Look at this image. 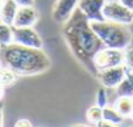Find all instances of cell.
Wrapping results in <instances>:
<instances>
[{
    "instance_id": "cell-23",
    "label": "cell",
    "mask_w": 133,
    "mask_h": 127,
    "mask_svg": "<svg viewBox=\"0 0 133 127\" xmlns=\"http://www.w3.org/2000/svg\"><path fill=\"white\" fill-rule=\"evenodd\" d=\"M119 2H120L123 5H125L127 8H129V9L133 11V0H119Z\"/></svg>"
},
{
    "instance_id": "cell-17",
    "label": "cell",
    "mask_w": 133,
    "mask_h": 127,
    "mask_svg": "<svg viewBox=\"0 0 133 127\" xmlns=\"http://www.w3.org/2000/svg\"><path fill=\"white\" fill-rule=\"evenodd\" d=\"M86 119L89 123L91 124H98L102 119H103V107L98 106L97 104L90 106L88 110H86Z\"/></svg>"
},
{
    "instance_id": "cell-27",
    "label": "cell",
    "mask_w": 133,
    "mask_h": 127,
    "mask_svg": "<svg viewBox=\"0 0 133 127\" xmlns=\"http://www.w3.org/2000/svg\"><path fill=\"white\" fill-rule=\"evenodd\" d=\"M132 32H133V22H132Z\"/></svg>"
},
{
    "instance_id": "cell-11",
    "label": "cell",
    "mask_w": 133,
    "mask_h": 127,
    "mask_svg": "<svg viewBox=\"0 0 133 127\" xmlns=\"http://www.w3.org/2000/svg\"><path fill=\"white\" fill-rule=\"evenodd\" d=\"M18 7L20 5L15 2V0H4V3L0 7V20L5 24L13 25Z\"/></svg>"
},
{
    "instance_id": "cell-2",
    "label": "cell",
    "mask_w": 133,
    "mask_h": 127,
    "mask_svg": "<svg viewBox=\"0 0 133 127\" xmlns=\"http://www.w3.org/2000/svg\"><path fill=\"white\" fill-rule=\"evenodd\" d=\"M0 63L13 70L18 76H34L51 67V59L43 49H31L17 43L0 47Z\"/></svg>"
},
{
    "instance_id": "cell-24",
    "label": "cell",
    "mask_w": 133,
    "mask_h": 127,
    "mask_svg": "<svg viewBox=\"0 0 133 127\" xmlns=\"http://www.w3.org/2000/svg\"><path fill=\"white\" fill-rule=\"evenodd\" d=\"M3 97H4V87L0 84V101L3 100Z\"/></svg>"
},
{
    "instance_id": "cell-7",
    "label": "cell",
    "mask_w": 133,
    "mask_h": 127,
    "mask_svg": "<svg viewBox=\"0 0 133 127\" xmlns=\"http://www.w3.org/2000/svg\"><path fill=\"white\" fill-rule=\"evenodd\" d=\"M125 75H127V68L121 64V66H116V67L99 71L95 76L102 87L107 89H116L117 85L125 77Z\"/></svg>"
},
{
    "instance_id": "cell-21",
    "label": "cell",
    "mask_w": 133,
    "mask_h": 127,
    "mask_svg": "<svg viewBox=\"0 0 133 127\" xmlns=\"http://www.w3.org/2000/svg\"><path fill=\"white\" fill-rule=\"evenodd\" d=\"M4 124V104L0 101V127Z\"/></svg>"
},
{
    "instance_id": "cell-14",
    "label": "cell",
    "mask_w": 133,
    "mask_h": 127,
    "mask_svg": "<svg viewBox=\"0 0 133 127\" xmlns=\"http://www.w3.org/2000/svg\"><path fill=\"white\" fill-rule=\"evenodd\" d=\"M103 119L106 122H108L111 126H116V124H121L125 118L121 117L114 106L107 105V106L103 107Z\"/></svg>"
},
{
    "instance_id": "cell-5",
    "label": "cell",
    "mask_w": 133,
    "mask_h": 127,
    "mask_svg": "<svg viewBox=\"0 0 133 127\" xmlns=\"http://www.w3.org/2000/svg\"><path fill=\"white\" fill-rule=\"evenodd\" d=\"M123 64V50L112 47H102L93 58V67L95 75L99 71L121 66Z\"/></svg>"
},
{
    "instance_id": "cell-26",
    "label": "cell",
    "mask_w": 133,
    "mask_h": 127,
    "mask_svg": "<svg viewBox=\"0 0 133 127\" xmlns=\"http://www.w3.org/2000/svg\"><path fill=\"white\" fill-rule=\"evenodd\" d=\"M130 118H132V120H133V111H132V115H130Z\"/></svg>"
},
{
    "instance_id": "cell-4",
    "label": "cell",
    "mask_w": 133,
    "mask_h": 127,
    "mask_svg": "<svg viewBox=\"0 0 133 127\" xmlns=\"http://www.w3.org/2000/svg\"><path fill=\"white\" fill-rule=\"evenodd\" d=\"M103 17L107 21L130 26L133 22V11L123 5L119 0H106L103 7Z\"/></svg>"
},
{
    "instance_id": "cell-1",
    "label": "cell",
    "mask_w": 133,
    "mask_h": 127,
    "mask_svg": "<svg viewBox=\"0 0 133 127\" xmlns=\"http://www.w3.org/2000/svg\"><path fill=\"white\" fill-rule=\"evenodd\" d=\"M63 25V35L72 54L89 72L95 75L93 58L104 46L90 28V21L77 8L72 17Z\"/></svg>"
},
{
    "instance_id": "cell-15",
    "label": "cell",
    "mask_w": 133,
    "mask_h": 127,
    "mask_svg": "<svg viewBox=\"0 0 133 127\" xmlns=\"http://www.w3.org/2000/svg\"><path fill=\"white\" fill-rule=\"evenodd\" d=\"M13 43V26L0 20V47Z\"/></svg>"
},
{
    "instance_id": "cell-25",
    "label": "cell",
    "mask_w": 133,
    "mask_h": 127,
    "mask_svg": "<svg viewBox=\"0 0 133 127\" xmlns=\"http://www.w3.org/2000/svg\"><path fill=\"white\" fill-rule=\"evenodd\" d=\"M4 3V0H0V7H2V4Z\"/></svg>"
},
{
    "instance_id": "cell-20",
    "label": "cell",
    "mask_w": 133,
    "mask_h": 127,
    "mask_svg": "<svg viewBox=\"0 0 133 127\" xmlns=\"http://www.w3.org/2000/svg\"><path fill=\"white\" fill-rule=\"evenodd\" d=\"M15 126L16 127H22V126L24 127H30V126H33V123L29 119H18V120H16Z\"/></svg>"
},
{
    "instance_id": "cell-28",
    "label": "cell",
    "mask_w": 133,
    "mask_h": 127,
    "mask_svg": "<svg viewBox=\"0 0 133 127\" xmlns=\"http://www.w3.org/2000/svg\"><path fill=\"white\" fill-rule=\"evenodd\" d=\"M0 67H2V63H0Z\"/></svg>"
},
{
    "instance_id": "cell-19",
    "label": "cell",
    "mask_w": 133,
    "mask_h": 127,
    "mask_svg": "<svg viewBox=\"0 0 133 127\" xmlns=\"http://www.w3.org/2000/svg\"><path fill=\"white\" fill-rule=\"evenodd\" d=\"M95 104L101 107H104L108 105V93H107V88L104 87H101L97 92V96H95Z\"/></svg>"
},
{
    "instance_id": "cell-22",
    "label": "cell",
    "mask_w": 133,
    "mask_h": 127,
    "mask_svg": "<svg viewBox=\"0 0 133 127\" xmlns=\"http://www.w3.org/2000/svg\"><path fill=\"white\" fill-rule=\"evenodd\" d=\"M18 5H34V0H15Z\"/></svg>"
},
{
    "instance_id": "cell-10",
    "label": "cell",
    "mask_w": 133,
    "mask_h": 127,
    "mask_svg": "<svg viewBox=\"0 0 133 127\" xmlns=\"http://www.w3.org/2000/svg\"><path fill=\"white\" fill-rule=\"evenodd\" d=\"M39 20V12L34 5H20L13 21L15 28H25L34 26Z\"/></svg>"
},
{
    "instance_id": "cell-18",
    "label": "cell",
    "mask_w": 133,
    "mask_h": 127,
    "mask_svg": "<svg viewBox=\"0 0 133 127\" xmlns=\"http://www.w3.org/2000/svg\"><path fill=\"white\" fill-rule=\"evenodd\" d=\"M123 66L127 71H133V43L123 50Z\"/></svg>"
},
{
    "instance_id": "cell-16",
    "label": "cell",
    "mask_w": 133,
    "mask_h": 127,
    "mask_svg": "<svg viewBox=\"0 0 133 127\" xmlns=\"http://www.w3.org/2000/svg\"><path fill=\"white\" fill-rule=\"evenodd\" d=\"M17 77H18V75L13 70H11L5 66L0 67V84H2L4 88L12 87L17 81Z\"/></svg>"
},
{
    "instance_id": "cell-3",
    "label": "cell",
    "mask_w": 133,
    "mask_h": 127,
    "mask_svg": "<svg viewBox=\"0 0 133 127\" xmlns=\"http://www.w3.org/2000/svg\"><path fill=\"white\" fill-rule=\"evenodd\" d=\"M90 28L101 39L104 47L124 50L127 46L133 43V32H130L125 25L103 20L90 21Z\"/></svg>"
},
{
    "instance_id": "cell-6",
    "label": "cell",
    "mask_w": 133,
    "mask_h": 127,
    "mask_svg": "<svg viewBox=\"0 0 133 127\" xmlns=\"http://www.w3.org/2000/svg\"><path fill=\"white\" fill-rule=\"evenodd\" d=\"M13 42L31 49H43V39L39 35V33L34 29V26H13Z\"/></svg>"
},
{
    "instance_id": "cell-13",
    "label": "cell",
    "mask_w": 133,
    "mask_h": 127,
    "mask_svg": "<svg viewBox=\"0 0 133 127\" xmlns=\"http://www.w3.org/2000/svg\"><path fill=\"white\" fill-rule=\"evenodd\" d=\"M117 96H129L133 97V71H127L125 77L116 88Z\"/></svg>"
},
{
    "instance_id": "cell-8",
    "label": "cell",
    "mask_w": 133,
    "mask_h": 127,
    "mask_svg": "<svg viewBox=\"0 0 133 127\" xmlns=\"http://www.w3.org/2000/svg\"><path fill=\"white\" fill-rule=\"evenodd\" d=\"M78 2L80 0H56L51 12L52 20L56 24H65L76 12Z\"/></svg>"
},
{
    "instance_id": "cell-12",
    "label": "cell",
    "mask_w": 133,
    "mask_h": 127,
    "mask_svg": "<svg viewBox=\"0 0 133 127\" xmlns=\"http://www.w3.org/2000/svg\"><path fill=\"white\" fill-rule=\"evenodd\" d=\"M114 107L124 118H130L133 111V97L129 96H117L114 102Z\"/></svg>"
},
{
    "instance_id": "cell-9",
    "label": "cell",
    "mask_w": 133,
    "mask_h": 127,
    "mask_svg": "<svg viewBox=\"0 0 133 127\" xmlns=\"http://www.w3.org/2000/svg\"><path fill=\"white\" fill-rule=\"evenodd\" d=\"M106 0H80L78 11L89 21H103V7Z\"/></svg>"
}]
</instances>
